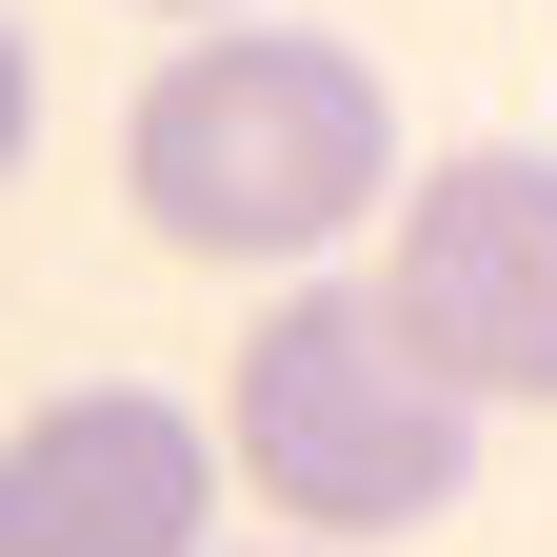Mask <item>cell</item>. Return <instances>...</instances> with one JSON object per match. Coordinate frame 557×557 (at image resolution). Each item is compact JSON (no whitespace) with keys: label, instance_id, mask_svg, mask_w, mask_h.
<instances>
[{"label":"cell","instance_id":"52a82bcc","mask_svg":"<svg viewBox=\"0 0 557 557\" xmlns=\"http://www.w3.org/2000/svg\"><path fill=\"white\" fill-rule=\"evenodd\" d=\"M278 557H319V537H278Z\"/></svg>","mask_w":557,"mask_h":557},{"label":"cell","instance_id":"5b68a950","mask_svg":"<svg viewBox=\"0 0 557 557\" xmlns=\"http://www.w3.org/2000/svg\"><path fill=\"white\" fill-rule=\"evenodd\" d=\"M21 139H40V60H21V21H0V180H21Z\"/></svg>","mask_w":557,"mask_h":557},{"label":"cell","instance_id":"8992f818","mask_svg":"<svg viewBox=\"0 0 557 557\" xmlns=\"http://www.w3.org/2000/svg\"><path fill=\"white\" fill-rule=\"evenodd\" d=\"M160 21H239V0H160Z\"/></svg>","mask_w":557,"mask_h":557},{"label":"cell","instance_id":"3957f363","mask_svg":"<svg viewBox=\"0 0 557 557\" xmlns=\"http://www.w3.org/2000/svg\"><path fill=\"white\" fill-rule=\"evenodd\" d=\"M379 338L438 398H557V160L537 139H458L398 180V259L359 278Z\"/></svg>","mask_w":557,"mask_h":557},{"label":"cell","instance_id":"6da1fadb","mask_svg":"<svg viewBox=\"0 0 557 557\" xmlns=\"http://www.w3.org/2000/svg\"><path fill=\"white\" fill-rule=\"evenodd\" d=\"M120 199H139L180 259L319 278V259L398 199V100H379V60L319 40V21H220V40H180L160 81H139Z\"/></svg>","mask_w":557,"mask_h":557},{"label":"cell","instance_id":"7a4b0ae2","mask_svg":"<svg viewBox=\"0 0 557 557\" xmlns=\"http://www.w3.org/2000/svg\"><path fill=\"white\" fill-rule=\"evenodd\" d=\"M199 438H239V478H259L319 557H379V537H418V518H458L478 398H438V379L398 359L359 278H299V299L239 338V398L199 418Z\"/></svg>","mask_w":557,"mask_h":557},{"label":"cell","instance_id":"277c9868","mask_svg":"<svg viewBox=\"0 0 557 557\" xmlns=\"http://www.w3.org/2000/svg\"><path fill=\"white\" fill-rule=\"evenodd\" d=\"M0 557H220V438L160 379H81L0 438Z\"/></svg>","mask_w":557,"mask_h":557}]
</instances>
